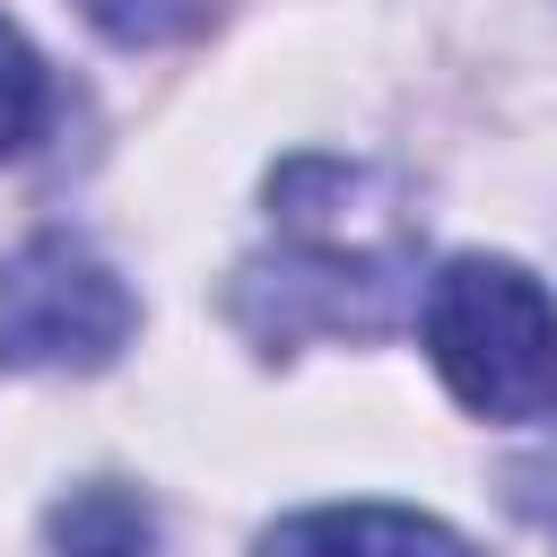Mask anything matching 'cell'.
<instances>
[{"mask_svg": "<svg viewBox=\"0 0 557 557\" xmlns=\"http://www.w3.org/2000/svg\"><path fill=\"white\" fill-rule=\"evenodd\" d=\"M44 122H52V70H44V52L0 17V165L26 157V148L44 139Z\"/></svg>", "mask_w": 557, "mask_h": 557, "instance_id": "6", "label": "cell"}, {"mask_svg": "<svg viewBox=\"0 0 557 557\" xmlns=\"http://www.w3.org/2000/svg\"><path fill=\"white\" fill-rule=\"evenodd\" d=\"M278 252L244 261L226 305L261 348H296L305 331H392L418 305V244L400 218V183L348 157H287L270 174Z\"/></svg>", "mask_w": 557, "mask_h": 557, "instance_id": "1", "label": "cell"}, {"mask_svg": "<svg viewBox=\"0 0 557 557\" xmlns=\"http://www.w3.org/2000/svg\"><path fill=\"white\" fill-rule=\"evenodd\" d=\"M209 9L218 0H78V17L96 26V35H113V44H183V35H200L209 26Z\"/></svg>", "mask_w": 557, "mask_h": 557, "instance_id": "7", "label": "cell"}, {"mask_svg": "<svg viewBox=\"0 0 557 557\" xmlns=\"http://www.w3.org/2000/svg\"><path fill=\"white\" fill-rule=\"evenodd\" d=\"M131 331H139V305L87 235L44 226L9 252L0 270V366L9 374H96L131 348Z\"/></svg>", "mask_w": 557, "mask_h": 557, "instance_id": "3", "label": "cell"}, {"mask_svg": "<svg viewBox=\"0 0 557 557\" xmlns=\"http://www.w3.org/2000/svg\"><path fill=\"white\" fill-rule=\"evenodd\" d=\"M505 505H513L531 531H557V453L513 461V470H505Z\"/></svg>", "mask_w": 557, "mask_h": 557, "instance_id": "8", "label": "cell"}, {"mask_svg": "<svg viewBox=\"0 0 557 557\" xmlns=\"http://www.w3.org/2000/svg\"><path fill=\"white\" fill-rule=\"evenodd\" d=\"M418 339L470 418H557V296L505 252H453L418 287Z\"/></svg>", "mask_w": 557, "mask_h": 557, "instance_id": "2", "label": "cell"}, {"mask_svg": "<svg viewBox=\"0 0 557 557\" xmlns=\"http://www.w3.org/2000/svg\"><path fill=\"white\" fill-rule=\"evenodd\" d=\"M52 557H157V505L122 479H87L44 513Z\"/></svg>", "mask_w": 557, "mask_h": 557, "instance_id": "5", "label": "cell"}, {"mask_svg": "<svg viewBox=\"0 0 557 557\" xmlns=\"http://www.w3.org/2000/svg\"><path fill=\"white\" fill-rule=\"evenodd\" d=\"M252 557H487L470 548L453 522L418 513V505H305V513H278Z\"/></svg>", "mask_w": 557, "mask_h": 557, "instance_id": "4", "label": "cell"}]
</instances>
